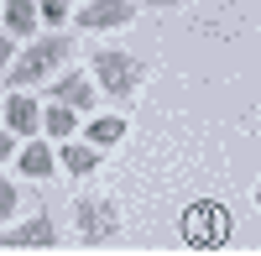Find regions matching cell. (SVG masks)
<instances>
[{"label":"cell","mask_w":261,"mask_h":256,"mask_svg":"<svg viewBox=\"0 0 261 256\" xmlns=\"http://www.w3.org/2000/svg\"><path fill=\"white\" fill-rule=\"evenodd\" d=\"M89 68H94V89H105L115 105H130L136 89H141V79H146V63L136 53H120V47H99Z\"/></svg>","instance_id":"cell-1"},{"label":"cell","mask_w":261,"mask_h":256,"mask_svg":"<svg viewBox=\"0 0 261 256\" xmlns=\"http://www.w3.org/2000/svg\"><path fill=\"white\" fill-rule=\"evenodd\" d=\"M68 53H73V42L63 37V32L42 37V42H27V53L6 63V68H11V84H42V79H53L63 63H68Z\"/></svg>","instance_id":"cell-2"},{"label":"cell","mask_w":261,"mask_h":256,"mask_svg":"<svg viewBox=\"0 0 261 256\" xmlns=\"http://www.w3.org/2000/svg\"><path fill=\"white\" fill-rule=\"evenodd\" d=\"M230 236V215L220 204H193L188 215H183V241L193 246V251H214Z\"/></svg>","instance_id":"cell-3"},{"label":"cell","mask_w":261,"mask_h":256,"mask_svg":"<svg viewBox=\"0 0 261 256\" xmlns=\"http://www.w3.org/2000/svg\"><path fill=\"white\" fill-rule=\"evenodd\" d=\"M0 246H11V251H53V246H58V225H53L47 209H37V215L21 220V225L6 220V230H0Z\"/></svg>","instance_id":"cell-4"},{"label":"cell","mask_w":261,"mask_h":256,"mask_svg":"<svg viewBox=\"0 0 261 256\" xmlns=\"http://www.w3.org/2000/svg\"><path fill=\"white\" fill-rule=\"evenodd\" d=\"M73 220H79V236L84 241H110L120 230V215H115L110 199H79L73 204Z\"/></svg>","instance_id":"cell-5"},{"label":"cell","mask_w":261,"mask_h":256,"mask_svg":"<svg viewBox=\"0 0 261 256\" xmlns=\"http://www.w3.org/2000/svg\"><path fill=\"white\" fill-rule=\"evenodd\" d=\"M125 21H136V0H84L79 6V27L84 32H115Z\"/></svg>","instance_id":"cell-6"},{"label":"cell","mask_w":261,"mask_h":256,"mask_svg":"<svg viewBox=\"0 0 261 256\" xmlns=\"http://www.w3.org/2000/svg\"><path fill=\"white\" fill-rule=\"evenodd\" d=\"M0 120H6L11 136H37L42 131V105L32 94H11V99H0Z\"/></svg>","instance_id":"cell-7"},{"label":"cell","mask_w":261,"mask_h":256,"mask_svg":"<svg viewBox=\"0 0 261 256\" xmlns=\"http://www.w3.org/2000/svg\"><path fill=\"white\" fill-rule=\"evenodd\" d=\"M16 167H21L27 178H53V173H58V152H53L47 141H27V146L16 152Z\"/></svg>","instance_id":"cell-8"},{"label":"cell","mask_w":261,"mask_h":256,"mask_svg":"<svg viewBox=\"0 0 261 256\" xmlns=\"http://www.w3.org/2000/svg\"><path fill=\"white\" fill-rule=\"evenodd\" d=\"M53 99L68 105V110H89V105H94V79H84V73H63V79L53 84Z\"/></svg>","instance_id":"cell-9"},{"label":"cell","mask_w":261,"mask_h":256,"mask_svg":"<svg viewBox=\"0 0 261 256\" xmlns=\"http://www.w3.org/2000/svg\"><path fill=\"white\" fill-rule=\"evenodd\" d=\"M58 167H63V173H73V178L94 173V167H99V146H89V141H63V146H58Z\"/></svg>","instance_id":"cell-10"},{"label":"cell","mask_w":261,"mask_h":256,"mask_svg":"<svg viewBox=\"0 0 261 256\" xmlns=\"http://www.w3.org/2000/svg\"><path fill=\"white\" fill-rule=\"evenodd\" d=\"M0 21L11 27V37L37 32V0H0Z\"/></svg>","instance_id":"cell-11"},{"label":"cell","mask_w":261,"mask_h":256,"mask_svg":"<svg viewBox=\"0 0 261 256\" xmlns=\"http://www.w3.org/2000/svg\"><path fill=\"white\" fill-rule=\"evenodd\" d=\"M42 131H47L53 141H68L73 131H79V110H68V105H47V110H42Z\"/></svg>","instance_id":"cell-12"},{"label":"cell","mask_w":261,"mask_h":256,"mask_svg":"<svg viewBox=\"0 0 261 256\" xmlns=\"http://www.w3.org/2000/svg\"><path fill=\"white\" fill-rule=\"evenodd\" d=\"M120 136H125V120H120V115H94L89 125H84V141L99 146V152H105V146H115Z\"/></svg>","instance_id":"cell-13"},{"label":"cell","mask_w":261,"mask_h":256,"mask_svg":"<svg viewBox=\"0 0 261 256\" xmlns=\"http://www.w3.org/2000/svg\"><path fill=\"white\" fill-rule=\"evenodd\" d=\"M37 16H42V21H47V27L58 32L63 21H68V0H37Z\"/></svg>","instance_id":"cell-14"},{"label":"cell","mask_w":261,"mask_h":256,"mask_svg":"<svg viewBox=\"0 0 261 256\" xmlns=\"http://www.w3.org/2000/svg\"><path fill=\"white\" fill-rule=\"evenodd\" d=\"M16 204H21L16 183H11V178H0V220H11V215H16Z\"/></svg>","instance_id":"cell-15"},{"label":"cell","mask_w":261,"mask_h":256,"mask_svg":"<svg viewBox=\"0 0 261 256\" xmlns=\"http://www.w3.org/2000/svg\"><path fill=\"white\" fill-rule=\"evenodd\" d=\"M11 152H16V136H11V131H6V125H0V162H6V157H11Z\"/></svg>","instance_id":"cell-16"},{"label":"cell","mask_w":261,"mask_h":256,"mask_svg":"<svg viewBox=\"0 0 261 256\" xmlns=\"http://www.w3.org/2000/svg\"><path fill=\"white\" fill-rule=\"evenodd\" d=\"M11 63V37H0V68Z\"/></svg>","instance_id":"cell-17"},{"label":"cell","mask_w":261,"mask_h":256,"mask_svg":"<svg viewBox=\"0 0 261 256\" xmlns=\"http://www.w3.org/2000/svg\"><path fill=\"white\" fill-rule=\"evenodd\" d=\"M136 6H188V0H136Z\"/></svg>","instance_id":"cell-18"}]
</instances>
